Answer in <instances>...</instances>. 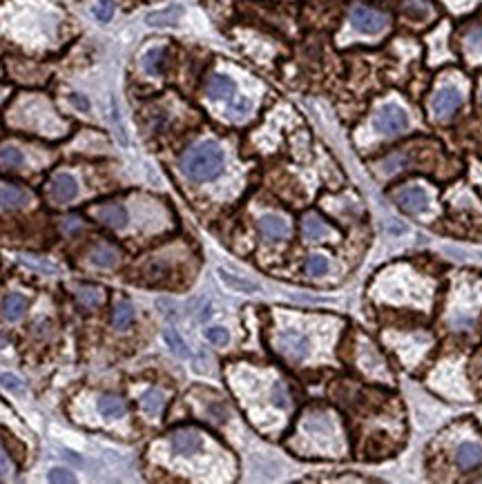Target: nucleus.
Listing matches in <instances>:
<instances>
[{
    "instance_id": "nucleus-1",
    "label": "nucleus",
    "mask_w": 482,
    "mask_h": 484,
    "mask_svg": "<svg viewBox=\"0 0 482 484\" xmlns=\"http://www.w3.org/2000/svg\"><path fill=\"white\" fill-rule=\"evenodd\" d=\"M181 167L192 181H213L224 170V152L217 143H199L181 156Z\"/></svg>"
},
{
    "instance_id": "nucleus-2",
    "label": "nucleus",
    "mask_w": 482,
    "mask_h": 484,
    "mask_svg": "<svg viewBox=\"0 0 482 484\" xmlns=\"http://www.w3.org/2000/svg\"><path fill=\"white\" fill-rule=\"evenodd\" d=\"M373 125H375V129L380 134L395 136V134H402L409 127V116H407L405 110L398 108V106H384L380 112L375 114Z\"/></svg>"
},
{
    "instance_id": "nucleus-3",
    "label": "nucleus",
    "mask_w": 482,
    "mask_h": 484,
    "mask_svg": "<svg viewBox=\"0 0 482 484\" xmlns=\"http://www.w3.org/2000/svg\"><path fill=\"white\" fill-rule=\"evenodd\" d=\"M350 25L362 34H377L388 25V16L367 5H355L350 9Z\"/></svg>"
},
{
    "instance_id": "nucleus-4",
    "label": "nucleus",
    "mask_w": 482,
    "mask_h": 484,
    "mask_svg": "<svg viewBox=\"0 0 482 484\" xmlns=\"http://www.w3.org/2000/svg\"><path fill=\"white\" fill-rule=\"evenodd\" d=\"M460 106H462V94L455 87H442L438 94L433 96V103H431L433 114H436L438 121L451 119V116L460 110Z\"/></svg>"
},
{
    "instance_id": "nucleus-5",
    "label": "nucleus",
    "mask_w": 482,
    "mask_h": 484,
    "mask_svg": "<svg viewBox=\"0 0 482 484\" xmlns=\"http://www.w3.org/2000/svg\"><path fill=\"white\" fill-rule=\"evenodd\" d=\"M87 212L94 221L108 228H123L127 224V210L121 203H96Z\"/></svg>"
},
{
    "instance_id": "nucleus-6",
    "label": "nucleus",
    "mask_w": 482,
    "mask_h": 484,
    "mask_svg": "<svg viewBox=\"0 0 482 484\" xmlns=\"http://www.w3.org/2000/svg\"><path fill=\"white\" fill-rule=\"evenodd\" d=\"M170 444L177 455H194L201 451L203 440H201V433H197L194 428H181L170 435Z\"/></svg>"
},
{
    "instance_id": "nucleus-7",
    "label": "nucleus",
    "mask_w": 482,
    "mask_h": 484,
    "mask_svg": "<svg viewBox=\"0 0 482 484\" xmlns=\"http://www.w3.org/2000/svg\"><path fill=\"white\" fill-rule=\"evenodd\" d=\"M395 201L398 205L402 208L405 212H411V215H418L422 210H426L429 205V197L426 192L418 186H407L402 188L400 192H395Z\"/></svg>"
},
{
    "instance_id": "nucleus-8",
    "label": "nucleus",
    "mask_w": 482,
    "mask_h": 484,
    "mask_svg": "<svg viewBox=\"0 0 482 484\" xmlns=\"http://www.w3.org/2000/svg\"><path fill=\"white\" fill-rule=\"evenodd\" d=\"M279 350L288 359L299 362V359H304L308 355V339L304 335L295 333V331L281 333V337H279Z\"/></svg>"
},
{
    "instance_id": "nucleus-9",
    "label": "nucleus",
    "mask_w": 482,
    "mask_h": 484,
    "mask_svg": "<svg viewBox=\"0 0 482 484\" xmlns=\"http://www.w3.org/2000/svg\"><path fill=\"white\" fill-rule=\"evenodd\" d=\"M49 194H51V199H54V201L68 203V201H72L76 194H78V183L70 174H58V177L51 179Z\"/></svg>"
},
{
    "instance_id": "nucleus-10",
    "label": "nucleus",
    "mask_w": 482,
    "mask_h": 484,
    "mask_svg": "<svg viewBox=\"0 0 482 484\" xmlns=\"http://www.w3.org/2000/svg\"><path fill=\"white\" fill-rule=\"evenodd\" d=\"M259 232H262L264 239L268 241H281L288 237V224L277 215H266L259 219Z\"/></svg>"
},
{
    "instance_id": "nucleus-11",
    "label": "nucleus",
    "mask_w": 482,
    "mask_h": 484,
    "mask_svg": "<svg viewBox=\"0 0 482 484\" xmlns=\"http://www.w3.org/2000/svg\"><path fill=\"white\" fill-rule=\"evenodd\" d=\"M455 464H458L462 471H469V469H476L482 464V447L476 442H464L458 447V451H455Z\"/></svg>"
},
{
    "instance_id": "nucleus-12",
    "label": "nucleus",
    "mask_w": 482,
    "mask_h": 484,
    "mask_svg": "<svg viewBox=\"0 0 482 484\" xmlns=\"http://www.w3.org/2000/svg\"><path fill=\"white\" fill-rule=\"evenodd\" d=\"M205 94L215 98V101H224L230 98L234 94V81L224 74H213L208 78V85H205Z\"/></svg>"
},
{
    "instance_id": "nucleus-13",
    "label": "nucleus",
    "mask_w": 482,
    "mask_h": 484,
    "mask_svg": "<svg viewBox=\"0 0 482 484\" xmlns=\"http://www.w3.org/2000/svg\"><path fill=\"white\" fill-rule=\"evenodd\" d=\"M89 259L94 261L96 266H101V268H114L116 264H119V259H121V255H119V250H116V248L112 246V243H108V241H99L92 250H89Z\"/></svg>"
},
{
    "instance_id": "nucleus-14",
    "label": "nucleus",
    "mask_w": 482,
    "mask_h": 484,
    "mask_svg": "<svg viewBox=\"0 0 482 484\" xmlns=\"http://www.w3.org/2000/svg\"><path fill=\"white\" fill-rule=\"evenodd\" d=\"M25 203H27V192L20 186H14V183L0 186V208H5V210H18Z\"/></svg>"
},
{
    "instance_id": "nucleus-15",
    "label": "nucleus",
    "mask_w": 482,
    "mask_h": 484,
    "mask_svg": "<svg viewBox=\"0 0 482 484\" xmlns=\"http://www.w3.org/2000/svg\"><path fill=\"white\" fill-rule=\"evenodd\" d=\"M99 411L106 417H123L127 413V404L123 397L108 393L99 397Z\"/></svg>"
},
{
    "instance_id": "nucleus-16",
    "label": "nucleus",
    "mask_w": 482,
    "mask_h": 484,
    "mask_svg": "<svg viewBox=\"0 0 482 484\" xmlns=\"http://www.w3.org/2000/svg\"><path fill=\"white\" fill-rule=\"evenodd\" d=\"M302 232H304V237H306V239H310V241H319V239L329 237V234H331L329 226L324 224V221H322L317 215H308V217L304 219V224H302Z\"/></svg>"
},
{
    "instance_id": "nucleus-17",
    "label": "nucleus",
    "mask_w": 482,
    "mask_h": 484,
    "mask_svg": "<svg viewBox=\"0 0 482 484\" xmlns=\"http://www.w3.org/2000/svg\"><path fill=\"white\" fill-rule=\"evenodd\" d=\"M165 60H167V51L163 47H154V49L148 51L146 56H143V70H146L148 74H152V76L163 74Z\"/></svg>"
},
{
    "instance_id": "nucleus-18",
    "label": "nucleus",
    "mask_w": 482,
    "mask_h": 484,
    "mask_svg": "<svg viewBox=\"0 0 482 484\" xmlns=\"http://www.w3.org/2000/svg\"><path fill=\"white\" fill-rule=\"evenodd\" d=\"M25 308H27V299H25L23 295H18V293L7 295L5 302H3V315H5V319H9V321H16V319L23 317Z\"/></svg>"
},
{
    "instance_id": "nucleus-19",
    "label": "nucleus",
    "mask_w": 482,
    "mask_h": 484,
    "mask_svg": "<svg viewBox=\"0 0 482 484\" xmlns=\"http://www.w3.org/2000/svg\"><path fill=\"white\" fill-rule=\"evenodd\" d=\"M402 14L409 20L422 23L431 16V7H429L424 0H405V3H402Z\"/></svg>"
},
{
    "instance_id": "nucleus-20",
    "label": "nucleus",
    "mask_w": 482,
    "mask_h": 484,
    "mask_svg": "<svg viewBox=\"0 0 482 484\" xmlns=\"http://www.w3.org/2000/svg\"><path fill=\"white\" fill-rule=\"evenodd\" d=\"M219 274H221V281H224L228 288H232V291H239V293H257L259 286L253 284V281H246L241 277H237V274H232L224 268H219Z\"/></svg>"
},
{
    "instance_id": "nucleus-21",
    "label": "nucleus",
    "mask_w": 482,
    "mask_h": 484,
    "mask_svg": "<svg viewBox=\"0 0 482 484\" xmlns=\"http://www.w3.org/2000/svg\"><path fill=\"white\" fill-rule=\"evenodd\" d=\"M112 319H114V326L119 331H125V329H129V326L134 324V308L129 306L127 302H119L114 306V315H112Z\"/></svg>"
},
{
    "instance_id": "nucleus-22",
    "label": "nucleus",
    "mask_w": 482,
    "mask_h": 484,
    "mask_svg": "<svg viewBox=\"0 0 482 484\" xmlns=\"http://www.w3.org/2000/svg\"><path fill=\"white\" fill-rule=\"evenodd\" d=\"M163 404H165V397L161 390H156V388L148 390V393L141 397V409L148 415H159L163 411Z\"/></svg>"
},
{
    "instance_id": "nucleus-23",
    "label": "nucleus",
    "mask_w": 482,
    "mask_h": 484,
    "mask_svg": "<svg viewBox=\"0 0 482 484\" xmlns=\"http://www.w3.org/2000/svg\"><path fill=\"white\" fill-rule=\"evenodd\" d=\"M0 163L9 170H20L25 165V154L16 146H3L0 148Z\"/></svg>"
},
{
    "instance_id": "nucleus-24",
    "label": "nucleus",
    "mask_w": 482,
    "mask_h": 484,
    "mask_svg": "<svg viewBox=\"0 0 482 484\" xmlns=\"http://www.w3.org/2000/svg\"><path fill=\"white\" fill-rule=\"evenodd\" d=\"M76 299H78V302H81L83 306L94 308V306L101 304L103 293L99 291V288H94V286H81V288L76 291Z\"/></svg>"
},
{
    "instance_id": "nucleus-25",
    "label": "nucleus",
    "mask_w": 482,
    "mask_h": 484,
    "mask_svg": "<svg viewBox=\"0 0 482 484\" xmlns=\"http://www.w3.org/2000/svg\"><path fill=\"white\" fill-rule=\"evenodd\" d=\"M163 337H165V342H167V346H170L179 357H188L190 352H188V346H186V342L184 339L179 337V333L177 331H170L167 329L165 333H163Z\"/></svg>"
},
{
    "instance_id": "nucleus-26",
    "label": "nucleus",
    "mask_w": 482,
    "mask_h": 484,
    "mask_svg": "<svg viewBox=\"0 0 482 484\" xmlns=\"http://www.w3.org/2000/svg\"><path fill=\"white\" fill-rule=\"evenodd\" d=\"M329 270V261L326 257L322 255H310L308 261H306V272L312 274V277H319V274H324Z\"/></svg>"
},
{
    "instance_id": "nucleus-27",
    "label": "nucleus",
    "mask_w": 482,
    "mask_h": 484,
    "mask_svg": "<svg viewBox=\"0 0 482 484\" xmlns=\"http://www.w3.org/2000/svg\"><path fill=\"white\" fill-rule=\"evenodd\" d=\"M467 49H469V54L482 56V27H476V30L469 32V36H467Z\"/></svg>"
},
{
    "instance_id": "nucleus-28",
    "label": "nucleus",
    "mask_w": 482,
    "mask_h": 484,
    "mask_svg": "<svg viewBox=\"0 0 482 484\" xmlns=\"http://www.w3.org/2000/svg\"><path fill=\"white\" fill-rule=\"evenodd\" d=\"M92 14L101 23H110L112 14H114V5L110 3V0H99V3L94 5V9H92Z\"/></svg>"
},
{
    "instance_id": "nucleus-29",
    "label": "nucleus",
    "mask_w": 482,
    "mask_h": 484,
    "mask_svg": "<svg viewBox=\"0 0 482 484\" xmlns=\"http://www.w3.org/2000/svg\"><path fill=\"white\" fill-rule=\"evenodd\" d=\"M181 11L179 9H167V11H159V14H150L148 16V23L150 25H172L177 18H179Z\"/></svg>"
},
{
    "instance_id": "nucleus-30",
    "label": "nucleus",
    "mask_w": 482,
    "mask_h": 484,
    "mask_svg": "<svg viewBox=\"0 0 482 484\" xmlns=\"http://www.w3.org/2000/svg\"><path fill=\"white\" fill-rule=\"evenodd\" d=\"M270 397H272V402H275V407H279V409H286V407H288V404H291L288 390H286V386H284V384H275V386H272Z\"/></svg>"
},
{
    "instance_id": "nucleus-31",
    "label": "nucleus",
    "mask_w": 482,
    "mask_h": 484,
    "mask_svg": "<svg viewBox=\"0 0 482 484\" xmlns=\"http://www.w3.org/2000/svg\"><path fill=\"white\" fill-rule=\"evenodd\" d=\"M205 337L210 339L213 344H217V346L228 344V331H226V329H219V326H215V329H208V331H205Z\"/></svg>"
},
{
    "instance_id": "nucleus-32",
    "label": "nucleus",
    "mask_w": 482,
    "mask_h": 484,
    "mask_svg": "<svg viewBox=\"0 0 482 484\" xmlns=\"http://www.w3.org/2000/svg\"><path fill=\"white\" fill-rule=\"evenodd\" d=\"M47 478H49V482H58V484H68V482H74V476L70 473L68 469H51Z\"/></svg>"
},
{
    "instance_id": "nucleus-33",
    "label": "nucleus",
    "mask_w": 482,
    "mask_h": 484,
    "mask_svg": "<svg viewBox=\"0 0 482 484\" xmlns=\"http://www.w3.org/2000/svg\"><path fill=\"white\" fill-rule=\"evenodd\" d=\"M0 384H3L7 390H16V393H20V390H23V382H20V379L14 377V375H9V373L0 375Z\"/></svg>"
},
{
    "instance_id": "nucleus-34",
    "label": "nucleus",
    "mask_w": 482,
    "mask_h": 484,
    "mask_svg": "<svg viewBox=\"0 0 482 484\" xmlns=\"http://www.w3.org/2000/svg\"><path fill=\"white\" fill-rule=\"evenodd\" d=\"M232 112L237 114V116H246V114L250 112V103L246 101V98H239V101H237V103H234V106H232Z\"/></svg>"
},
{
    "instance_id": "nucleus-35",
    "label": "nucleus",
    "mask_w": 482,
    "mask_h": 484,
    "mask_svg": "<svg viewBox=\"0 0 482 484\" xmlns=\"http://www.w3.org/2000/svg\"><path fill=\"white\" fill-rule=\"evenodd\" d=\"M7 473H9V460H7L5 451L0 449V478H5Z\"/></svg>"
},
{
    "instance_id": "nucleus-36",
    "label": "nucleus",
    "mask_w": 482,
    "mask_h": 484,
    "mask_svg": "<svg viewBox=\"0 0 482 484\" xmlns=\"http://www.w3.org/2000/svg\"><path fill=\"white\" fill-rule=\"evenodd\" d=\"M70 101L74 103V106H76L78 110H83V112H85V110H89V101H87V98H83V96H78V94H74V96H72Z\"/></svg>"
},
{
    "instance_id": "nucleus-37",
    "label": "nucleus",
    "mask_w": 482,
    "mask_h": 484,
    "mask_svg": "<svg viewBox=\"0 0 482 484\" xmlns=\"http://www.w3.org/2000/svg\"><path fill=\"white\" fill-rule=\"evenodd\" d=\"M3 96H5V89H0V101H3Z\"/></svg>"
},
{
    "instance_id": "nucleus-38",
    "label": "nucleus",
    "mask_w": 482,
    "mask_h": 484,
    "mask_svg": "<svg viewBox=\"0 0 482 484\" xmlns=\"http://www.w3.org/2000/svg\"><path fill=\"white\" fill-rule=\"evenodd\" d=\"M480 101H482V96H480Z\"/></svg>"
}]
</instances>
